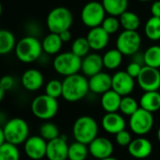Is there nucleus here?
<instances>
[{
	"mask_svg": "<svg viewBox=\"0 0 160 160\" xmlns=\"http://www.w3.org/2000/svg\"><path fill=\"white\" fill-rule=\"evenodd\" d=\"M122 96L111 89L101 96L100 104L106 112H117L120 109Z\"/></svg>",
	"mask_w": 160,
	"mask_h": 160,
	"instance_id": "22",
	"label": "nucleus"
},
{
	"mask_svg": "<svg viewBox=\"0 0 160 160\" xmlns=\"http://www.w3.org/2000/svg\"><path fill=\"white\" fill-rule=\"evenodd\" d=\"M59 36H60V38H61V39H62L63 42H68V41H69L71 39V33H70L69 29L61 32L59 34Z\"/></svg>",
	"mask_w": 160,
	"mask_h": 160,
	"instance_id": "42",
	"label": "nucleus"
},
{
	"mask_svg": "<svg viewBox=\"0 0 160 160\" xmlns=\"http://www.w3.org/2000/svg\"><path fill=\"white\" fill-rule=\"evenodd\" d=\"M44 78L42 73L35 68L27 69L22 76V84L27 91H37L43 85Z\"/></svg>",
	"mask_w": 160,
	"mask_h": 160,
	"instance_id": "21",
	"label": "nucleus"
},
{
	"mask_svg": "<svg viewBox=\"0 0 160 160\" xmlns=\"http://www.w3.org/2000/svg\"><path fill=\"white\" fill-rule=\"evenodd\" d=\"M144 66L151 68H160V46L153 45L143 52Z\"/></svg>",
	"mask_w": 160,
	"mask_h": 160,
	"instance_id": "31",
	"label": "nucleus"
},
{
	"mask_svg": "<svg viewBox=\"0 0 160 160\" xmlns=\"http://www.w3.org/2000/svg\"><path fill=\"white\" fill-rule=\"evenodd\" d=\"M1 129L5 134L6 142L19 145L29 138V126L26 121L19 117L8 120Z\"/></svg>",
	"mask_w": 160,
	"mask_h": 160,
	"instance_id": "4",
	"label": "nucleus"
},
{
	"mask_svg": "<svg viewBox=\"0 0 160 160\" xmlns=\"http://www.w3.org/2000/svg\"><path fill=\"white\" fill-rule=\"evenodd\" d=\"M138 1H141V2H148L150 0H138Z\"/></svg>",
	"mask_w": 160,
	"mask_h": 160,
	"instance_id": "46",
	"label": "nucleus"
},
{
	"mask_svg": "<svg viewBox=\"0 0 160 160\" xmlns=\"http://www.w3.org/2000/svg\"><path fill=\"white\" fill-rule=\"evenodd\" d=\"M89 88L92 93L103 95L112 87V76L106 72H99L89 78Z\"/></svg>",
	"mask_w": 160,
	"mask_h": 160,
	"instance_id": "18",
	"label": "nucleus"
},
{
	"mask_svg": "<svg viewBox=\"0 0 160 160\" xmlns=\"http://www.w3.org/2000/svg\"><path fill=\"white\" fill-rule=\"evenodd\" d=\"M68 147L67 139L64 136H59L48 142L46 158L48 160H68Z\"/></svg>",
	"mask_w": 160,
	"mask_h": 160,
	"instance_id": "14",
	"label": "nucleus"
},
{
	"mask_svg": "<svg viewBox=\"0 0 160 160\" xmlns=\"http://www.w3.org/2000/svg\"><path fill=\"white\" fill-rule=\"evenodd\" d=\"M135 87L134 78H132L126 70L117 71L112 75V87L114 90L122 97L129 96Z\"/></svg>",
	"mask_w": 160,
	"mask_h": 160,
	"instance_id": "13",
	"label": "nucleus"
},
{
	"mask_svg": "<svg viewBox=\"0 0 160 160\" xmlns=\"http://www.w3.org/2000/svg\"><path fill=\"white\" fill-rule=\"evenodd\" d=\"M0 160H20V151L17 145L9 142L0 144Z\"/></svg>",
	"mask_w": 160,
	"mask_h": 160,
	"instance_id": "33",
	"label": "nucleus"
},
{
	"mask_svg": "<svg viewBox=\"0 0 160 160\" xmlns=\"http://www.w3.org/2000/svg\"><path fill=\"white\" fill-rule=\"evenodd\" d=\"M157 137H158V142H160V127H159V128H158V133H157Z\"/></svg>",
	"mask_w": 160,
	"mask_h": 160,
	"instance_id": "44",
	"label": "nucleus"
},
{
	"mask_svg": "<svg viewBox=\"0 0 160 160\" xmlns=\"http://www.w3.org/2000/svg\"><path fill=\"white\" fill-rule=\"evenodd\" d=\"M144 33L148 39L158 41L160 39V18L152 16L144 25Z\"/></svg>",
	"mask_w": 160,
	"mask_h": 160,
	"instance_id": "30",
	"label": "nucleus"
},
{
	"mask_svg": "<svg viewBox=\"0 0 160 160\" xmlns=\"http://www.w3.org/2000/svg\"><path fill=\"white\" fill-rule=\"evenodd\" d=\"M139 108H140V103H138L134 98L130 96L122 97L119 111L123 114L127 116H131L134 112H136L139 110Z\"/></svg>",
	"mask_w": 160,
	"mask_h": 160,
	"instance_id": "34",
	"label": "nucleus"
},
{
	"mask_svg": "<svg viewBox=\"0 0 160 160\" xmlns=\"http://www.w3.org/2000/svg\"><path fill=\"white\" fill-rule=\"evenodd\" d=\"M6 142V138H5V134L3 132L2 129H0V144H3Z\"/></svg>",
	"mask_w": 160,
	"mask_h": 160,
	"instance_id": "43",
	"label": "nucleus"
},
{
	"mask_svg": "<svg viewBox=\"0 0 160 160\" xmlns=\"http://www.w3.org/2000/svg\"><path fill=\"white\" fill-rule=\"evenodd\" d=\"M101 126L107 133L116 135L126 129V121L118 112H106L102 117Z\"/></svg>",
	"mask_w": 160,
	"mask_h": 160,
	"instance_id": "17",
	"label": "nucleus"
},
{
	"mask_svg": "<svg viewBox=\"0 0 160 160\" xmlns=\"http://www.w3.org/2000/svg\"><path fill=\"white\" fill-rule=\"evenodd\" d=\"M142 68H143L142 65H141V64H139V63H137V62L132 61L131 63H129V64L128 65L126 71H127L132 78L137 79L138 76L140 75V73H141Z\"/></svg>",
	"mask_w": 160,
	"mask_h": 160,
	"instance_id": "40",
	"label": "nucleus"
},
{
	"mask_svg": "<svg viewBox=\"0 0 160 160\" xmlns=\"http://www.w3.org/2000/svg\"><path fill=\"white\" fill-rule=\"evenodd\" d=\"M89 154L87 144L75 141L68 147V160H85Z\"/></svg>",
	"mask_w": 160,
	"mask_h": 160,
	"instance_id": "28",
	"label": "nucleus"
},
{
	"mask_svg": "<svg viewBox=\"0 0 160 160\" xmlns=\"http://www.w3.org/2000/svg\"><path fill=\"white\" fill-rule=\"evenodd\" d=\"M42 49L43 51L50 55L57 54L63 45V41L59 36V34L56 33H51L48 34L42 40Z\"/></svg>",
	"mask_w": 160,
	"mask_h": 160,
	"instance_id": "24",
	"label": "nucleus"
},
{
	"mask_svg": "<svg viewBox=\"0 0 160 160\" xmlns=\"http://www.w3.org/2000/svg\"><path fill=\"white\" fill-rule=\"evenodd\" d=\"M102 26V28L109 34H114L116 33L120 26H121V23H120V20L116 17V16H108L104 19L102 24L100 25Z\"/></svg>",
	"mask_w": 160,
	"mask_h": 160,
	"instance_id": "37",
	"label": "nucleus"
},
{
	"mask_svg": "<svg viewBox=\"0 0 160 160\" xmlns=\"http://www.w3.org/2000/svg\"><path fill=\"white\" fill-rule=\"evenodd\" d=\"M115 141L118 145L122 147H128L132 142V138H131L130 133L125 129L115 135Z\"/></svg>",
	"mask_w": 160,
	"mask_h": 160,
	"instance_id": "39",
	"label": "nucleus"
},
{
	"mask_svg": "<svg viewBox=\"0 0 160 160\" xmlns=\"http://www.w3.org/2000/svg\"><path fill=\"white\" fill-rule=\"evenodd\" d=\"M16 44L15 37L9 30L2 29L0 31V54L9 53L16 47Z\"/></svg>",
	"mask_w": 160,
	"mask_h": 160,
	"instance_id": "29",
	"label": "nucleus"
},
{
	"mask_svg": "<svg viewBox=\"0 0 160 160\" xmlns=\"http://www.w3.org/2000/svg\"><path fill=\"white\" fill-rule=\"evenodd\" d=\"M86 38L89 42L91 50L101 51L108 45L110 35L102 28V26H98L90 28Z\"/></svg>",
	"mask_w": 160,
	"mask_h": 160,
	"instance_id": "19",
	"label": "nucleus"
},
{
	"mask_svg": "<svg viewBox=\"0 0 160 160\" xmlns=\"http://www.w3.org/2000/svg\"><path fill=\"white\" fill-rule=\"evenodd\" d=\"M154 123L155 120L153 112H150L141 107L136 112L129 116V128L138 136H144L148 134L152 130Z\"/></svg>",
	"mask_w": 160,
	"mask_h": 160,
	"instance_id": "8",
	"label": "nucleus"
},
{
	"mask_svg": "<svg viewBox=\"0 0 160 160\" xmlns=\"http://www.w3.org/2000/svg\"><path fill=\"white\" fill-rule=\"evenodd\" d=\"M128 150L132 158L137 159H145L152 154L153 144L148 139L139 137L132 140L130 144L128 146Z\"/></svg>",
	"mask_w": 160,
	"mask_h": 160,
	"instance_id": "16",
	"label": "nucleus"
},
{
	"mask_svg": "<svg viewBox=\"0 0 160 160\" xmlns=\"http://www.w3.org/2000/svg\"><path fill=\"white\" fill-rule=\"evenodd\" d=\"M100 160H118L115 158H112V157H110V158H104V159H100Z\"/></svg>",
	"mask_w": 160,
	"mask_h": 160,
	"instance_id": "45",
	"label": "nucleus"
},
{
	"mask_svg": "<svg viewBox=\"0 0 160 160\" xmlns=\"http://www.w3.org/2000/svg\"><path fill=\"white\" fill-rule=\"evenodd\" d=\"M14 85V80L9 75H5L0 81V100H3L5 92L10 90Z\"/></svg>",
	"mask_w": 160,
	"mask_h": 160,
	"instance_id": "38",
	"label": "nucleus"
},
{
	"mask_svg": "<svg viewBox=\"0 0 160 160\" xmlns=\"http://www.w3.org/2000/svg\"><path fill=\"white\" fill-rule=\"evenodd\" d=\"M121 26L125 30H130V31H137V29L140 27L141 20L140 17L133 11L126 10L124 13H122L119 16Z\"/></svg>",
	"mask_w": 160,
	"mask_h": 160,
	"instance_id": "26",
	"label": "nucleus"
},
{
	"mask_svg": "<svg viewBox=\"0 0 160 160\" xmlns=\"http://www.w3.org/2000/svg\"><path fill=\"white\" fill-rule=\"evenodd\" d=\"M73 16L71 11L66 7H56L47 15L46 24L51 33L60 34L68 30L72 24Z\"/></svg>",
	"mask_w": 160,
	"mask_h": 160,
	"instance_id": "6",
	"label": "nucleus"
},
{
	"mask_svg": "<svg viewBox=\"0 0 160 160\" xmlns=\"http://www.w3.org/2000/svg\"><path fill=\"white\" fill-rule=\"evenodd\" d=\"M106 10L102 5L98 1H90L85 4L81 12V18L84 25L89 28L100 26L104 21Z\"/></svg>",
	"mask_w": 160,
	"mask_h": 160,
	"instance_id": "9",
	"label": "nucleus"
},
{
	"mask_svg": "<svg viewBox=\"0 0 160 160\" xmlns=\"http://www.w3.org/2000/svg\"><path fill=\"white\" fill-rule=\"evenodd\" d=\"M72 134L75 141L89 145L98 137V125L91 116H81L73 124Z\"/></svg>",
	"mask_w": 160,
	"mask_h": 160,
	"instance_id": "2",
	"label": "nucleus"
},
{
	"mask_svg": "<svg viewBox=\"0 0 160 160\" xmlns=\"http://www.w3.org/2000/svg\"><path fill=\"white\" fill-rule=\"evenodd\" d=\"M102 58L104 68L112 70L116 69L121 65L123 60V53L118 49H112L107 51L102 56Z\"/></svg>",
	"mask_w": 160,
	"mask_h": 160,
	"instance_id": "27",
	"label": "nucleus"
},
{
	"mask_svg": "<svg viewBox=\"0 0 160 160\" xmlns=\"http://www.w3.org/2000/svg\"><path fill=\"white\" fill-rule=\"evenodd\" d=\"M151 13H152V16L160 18V0H157L152 4Z\"/></svg>",
	"mask_w": 160,
	"mask_h": 160,
	"instance_id": "41",
	"label": "nucleus"
},
{
	"mask_svg": "<svg viewBox=\"0 0 160 160\" xmlns=\"http://www.w3.org/2000/svg\"><path fill=\"white\" fill-rule=\"evenodd\" d=\"M88 148L90 155L98 160L110 158L113 153L112 142L104 137H97L88 145Z\"/></svg>",
	"mask_w": 160,
	"mask_h": 160,
	"instance_id": "15",
	"label": "nucleus"
},
{
	"mask_svg": "<svg viewBox=\"0 0 160 160\" xmlns=\"http://www.w3.org/2000/svg\"><path fill=\"white\" fill-rule=\"evenodd\" d=\"M47 143L41 136H31L24 142V153L32 160H40L46 157Z\"/></svg>",
	"mask_w": 160,
	"mask_h": 160,
	"instance_id": "12",
	"label": "nucleus"
},
{
	"mask_svg": "<svg viewBox=\"0 0 160 160\" xmlns=\"http://www.w3.org/2000/svg\"><path fill=\"white\" fill-rule=\"evenodd\" d=\"M89 88V81L84 75L79 73L68 76L63 81L62 98L68 102H77L86 97Z\"/></svg>",
	"mask_w": 160,
	"mask_h": 160,
	"instance_id": "1",
	"label": "nucleus"
},
{
	"mask_svg": "<svg viewBox=\"0 0 160 160\" xmlns=\"http://www.w3.org/2000/svg\"><path fill=\"white\" fill-rule=\"evenodd\" d=\"M90 50H91V47L89 45V42L87 40L86 37L85 38H82V37L77 38L72 42L71 52L81 58H83L87 54H89Z\"/></svg>",
	"mask_w": 160,
	"mask_h": 160,
	"instance_id": "32",
	"label": "nucleus"
},
{
	"mask_svg": "<svg viewBox=\"0 0 160 160\" xmlns=\"http://www.w3.org/2000/svg\"><path fill=\"white\" fill-rule=\"evenodd\" d=\"M140 107L150 112H155L160 110V93L158 91L144 92L140 98Z\"/></svg>",
	"mask_w": 160,
	"mask_h": 160,
	"instance_id": "23",
	"label": "nucleus"
},
{
	"mask_svg": "<svg viewBox=\"0 0 160 160\" xmlns=\"http://www.w3.org/2000/svg\"><path fill=\"white\" fill-rule=\"evenodd\" d=\"M104 67L103 58L98 53H89L82 60V68L84 76L92 77L99 72H101L102 68Z\"/></svg>",
	"mask_w": 160,
	"mask_h": 160,
	"instance_id": "20",
	"label": "nucleus"
},
{
	"mask_svg": "<svg viewBox=\"0 0 160 160\" xmlns=\"http://www.w3.org/2000/svg\"><path fill=\"white\" fill-rule=\"evenodd\" d=\"M45 94L54 98H58L62 97L63 94V82H60L58 80H51L45 87Z\"/></svg>",
	"mask_w": 160,
	"mask_h": 160,
	"instance_id": "36",
	"label": "nucleus"
},
{
	"mask_svg": "<svg viewBox=\"0 0 160 160\" xmlns=\"http://www.w3.org/2000/svg\"><path fill=\"white\" fill-rule=\"evenodd\" d=\"M82 58L74 54L71 51L58 53L53 59L54 70L65 77L78 73L82 68Z\"/></svg>",
	"mask_w": 160,
	"mask_h": 160,
	"instance_id": "7",
	"label": "nucleus"
},
{
	"mask_svg": "<svg viewBox=\"0 0 160 160\" xmlns=\"http://www.w3.org/2000/svg\"><path fill=\"white\" fill-rule=\"evenodd\" d=\"M101 3L106 13L116 17H119L124 13L128 6V0H102Z\"/></svg>",
	"mask_w": 160,
	"mask_h": 160,
	"instance_id": "25",
	"label": "nucleus"
},
{
	"mask_svg": "<svg viewBox=\"0 0 160 160\" xmlns=\"http://www.w3.org/2000/svg\"><path fill=\"white\" fill-rule=\"evenodd\" d=\"M39 136H41L47 142H50L60 136L58 128L56 127V125L51 122H46L41 125L39 128Z\"/></svg>",
	"mask_w": 160,
	"mask_h": 160,
	"instance_id": "35",
	"label": "nucleus"
},
{
	"mask_svg": "<svg viewBox=\"0 0 160 160\" xmlns=\"http://www.w3.org/2000/svg\"><path fill=\"white\" fill-rule=\"evenodd\" d=\"M42 51V43L33 36H26L21 38L15 47L17 58L26 64L37 61L40 57Z\"/></svg>",
	"mask_w": 160,
	"mask_h": 160,
	"instance_id": "3",
	"label": "nucleus"
},
{
	"mask_svg": "<svg viewBox=\"0 0 160 160\" xmlns=\"http://www.w3.org/2000/svg\"><path fill=\"white\" fill-rule=\"evenodd\" d=\"M142 45V38L137 31L124 30L116 39V49H118L123 55L132 56L137 53Z\"/></svg>",
	"mask_w": 160,
	"mask_h": 160,
	"instance_id": "10",
	"label": "nucleus"
},
{
	"mask_svg": "<svg viewBox=\"0 0 160 160\" xmlns=\"http://www.w3.org/2000/svg\"><path fill=\"white\" fill-rule=\"evenodd\" d=\"M59 105L57 98L46 94L36 97L31 103L32 113L40 120L48 121L53 118L58 112Z\"/></svg>",
	"mask_w": 160,
	"mask_h": 160,
	"instance_id": "5",
	"label": "nucleus"
},
{
	"mask_svg": "<svg viewBox=\"0 0 160 160\" xmlns=\"http://www.w3.org/2000/svg\"><path fill=\"white\" fill-rule=\"evenodd\" d=\"M137 82L144 92L158 91L160 88V71L158 68L143 66Z\"/></svg>",
	"mask_w": 160,
	"mask_h": 160,
	"instance_id": "11",
	"label": "nucleus"
}]
</instances>
